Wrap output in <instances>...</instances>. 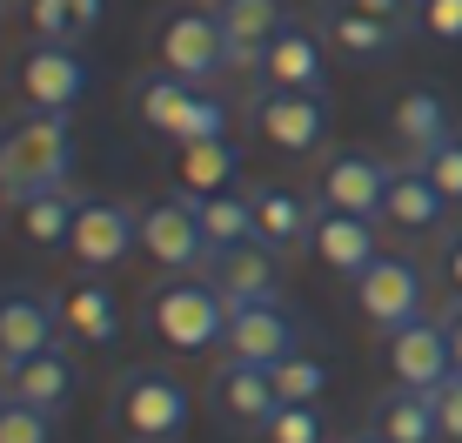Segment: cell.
Returning a JSON list of instances; mask_svg holds the SVG:
<instances>
[{"mask_svg":"<svg viewBox=\"0 0 462 443\" xmlns=\"http://www.w3.org/2000/svg\"><path fill=\"white\" fill-rule=\"evenodd\" d=\"M275 390H282V403H322L328 363L315 356V350H295L289 363H275Z\"/></svg>","mask_w":462,"mask_h":443,"instance_id":"cell-31","label":"cell"},{"mask_svg":"<svg viewBox=\"0 0 462 443\" xmlns=\"http://www.w3.org/2000/svg\"><path fill=\"white\" fill-rule=\"evenodd\" d=\"M389 135H395V148H402V162H422L436 141H449V135H456V115H449V101H442V88L416 81V88L395 94Z\"/></svg>","mask_w":462,"mask_h":443,"instance_id":"cell-23","label":"cell"},{"mask_svg":"<svg viewBox=\"0 0 462 443\" xmlns=\"http://www.w3.org/2000/svg\"><path fill=\"white\" fill-rule=\"evenodd\" d=\"M348 289H356L362 323H375L382 336H395V329L422 323V303H429V276H422V262H416V256H402V249H382V256L362 269Z\"/></svg>","mask_w":462,"mask_h":443,"instance_id":"cell-7","label":"cell"},{"mask_svg":"<svg viewBox=\"0 0 462 443\" xmlns=\"http://www.w3.org/2000/svg\"><path fill=\"white\" fill-rule=\"evenodd\" d=\"M81 202H88V195H74V182L34 188L27 202H14V229H21V242H27V249H68Z\"/></svg>","mask_w":462,"mask_h":443,"instance_id":"cell-26","label":"cell"},{"mask_svg":"<svg viewBox=\"0 0 462 443\" xmlns=\"http://www.w3.org/2000/svg\"><path fill=\"white\" fill-rule=\"evenodd\" d=\"M262 443H328V417L322 403H282L262 423Z\"/></svg>","mask_w":462,"mask_h":443,"instance_id":"cell-32","label":"cell"},{"mask_svg":"<svg viewBox=\"0 0 462 443\" xmlns=\"http://www.w3.org/2000/svg\"><path fill=\"white\" fill-rule=\"evenodd\" d=\"M208 7H215L221 34H228L235 68H254V61L268 54V41L289 27V7H282V0H208Z\"/></svg>","mask_w":462,"mask_h":443,"instance_id":"cell-25","label":"cell"},{"mask_svg":"<svg viewBox=\"0 0 462 443\" xmlns=\"http://www.w3.org/2000/svg\"><path fill=\"white\" fill-rule=\"evenodd\" d=\"M14 94L21 108H41V115H68L88 94V61L81 47H54V41H27L21 61H14Z\"/></svg>","mask_w":462,"mask_h":443,"instance_id":"cell-10","label":"cell"},{"mask_svg":"<svg viewBox=\"0 0 462 443\" xmlns=\"http://www.w3.org/2000/svg\"><path fill=\"white\" fill-rule=\"evenodd\" d=\"M195 209H201V229H208V249H215V262L228 256V249H242V242H262V235H254L248 188H221V195H201Z\"/></svg>","mask_w":462,"mask_h":443,"instance_id":"cell-30","label":"cell"},{"mask_svg":"<svg viewBox=\"0 0 462 443\" xmlns=\"http://www.w3.org/2000/svg\"><path fill=\"white\" fill-rule=\"evenodd\" d=\"M141 316L174 356H208L228 336V296L215 289V276H162L141 296Z\"/></svg>","mask_w":462,"mask_h":443,"instance_id":"cell-3","label":"cell"},{"mask_svg":"<svg viewBox=\"0 0 462 443\" xmlns=\"http://www.w3.org/2000/svg\"><path fill=\"white\" fill-rule=\"evenodd\" d=\"M369 430L389 437V443H442L429 390H409V383H389V390L369 403Z\"/></svg>","mask_w":462,"mask_h":443,"instance_id":"cell-29","label":"cell"},{"mask_svg":"<svg viewBox=\"0 0 462 443\" xmlns=\"http://www.w3.org/2000/svg\"><path fill=\"white\" fill-rule=\"evenodd\" d=\"M0 209H7V195H0Z\"/></svg>","mask_w":462,"mask_h":443,"instance_id":"cell-43","label":"cell"},{"mask_svg":"<svg viewBox=\"0 0 462 443\" xmlns=\"http://www.w3.org/2000/svg\"><path fill=\"white\" fill-rule=\"evenodd\" d=\"M201 397H208V410L228 423V430H262V423L282 410L275 370L242 363V356H221L215 370H208V383H201Z\"/></svg>","mask_w":462,"mask_h":443,"instance_id":"cell-11","label":"cell"},{"mask_svg":"<svg viewBox=\"0 0 462 443\" xmlns=\"http://www.w3.org/2000/svg\"><path fill=\"white\" fill-rule=\"evenodd\" d=\"M382 229H395V235H442V222H449V202H442V188L422 175L416 162H395V175H389V195H382Z\"/></svg>","mask_w":462,"mask_h":443,"instance_id":"cell-20","label":"cell"},{"mask_svg":"<svg viewBox=\"0 0 462 443\" xmlns=\"http://www.w3.org/2000/svg\"><path fill=\"white\" fill-rule=\"evenodd\" d=\"M382 363H389V376H395V383H409V390H436V383H449V376H456L449 336H442L436 316H422V323L382 336Z\"/></svg>","mask_w":462,"mask_h":443,"instance_id":"cell-17","label":"cell"},{"mask_svg":"<svg viewBox=\"0 0 462 443\" xmlns=\"http://www.w3.org/2000/svg\"><path fill=\"white\" fill-rule=\"evenodd\" d=\"M295 350H309V336H301V323H295L282 303H242V309H228L221 356H242V363L275 370V363H289Z\"/></svg>","mask_w":462,"mask_h":443,"instance_id":"cell-15","label":"cell"},{"mask_svg":"<svg viewBox=\"0 0 462 443\" xmlns=\"http://www.w3.org/2000/svg\"><path fill=\"white\" fill-rule=\"evenodd\" d=\"M127 108H134V121L148 135L174 141V148H188V141H215V135H228V121H235V108L221 101L215 88H195V81L162 74V68H148L134 88H127Z\"/></svg>","mask_w":462,"mask_h":443,"instance_id":"cell-4","label":"cell"},{"mask_svg":"<svg viewBox=\"0 0 462 443\" xmlns=\"http://www.w3.org/2000/svg\"><path fill=\"white\" fill-rule=\"evenodd\" d=\"M0 443H54V417L21 403V397H7L0 403Z\"/></svg>","mask_w":462,"mask_h":443,"instance_id":"cell-34","label":"cell"},{"mask_svg":"<svg viewBox=\"0 0 462 443\" xmlns=\"http://www.w3.org/2000/svg\"><path fill=\"white\" fill-rule=\"evenodd\" d=\"M60 336H68L60 329V303L47 289H27V282L0 289V370H21L27 356L54 350Z\"/></svg>","mask_w":462,"mask_h":443,"instance_id":"cell-13","label":"cell"},{"mask_svg":"<svg viewBox=\"0 0 462 443\" xmlns=\"http://www.w3.org/2000/svg\"><path fill=\"white\" fill-rule=\"evenodd\" d=\"M174 188L181 195H221V188H242V148H235L228 135L215 141H188V148H174Z\"/></svg>","mask_w":462,"mask_h":443,"instance_id":"cell-27","label":"cell"},{"mask_svg":"<svg viewBox=\"0 0 462 443\" xmlns=\"http://www.w3.org/2000/svg\"><path fill=\"white\" fill-rule=\"evenodd\" d=\"M107 430L127 437V443H174L188 430V417H195V397H188V383L162 363H134V370H121L115 383H107Z\"/></svg>","mask_w":462,"mask_h":443,"instance_id":"cell-1","label":"cell"},{"mask_svg":"<svg viewBox=\"0 0 462 443\" xmlns=\"http://www.w3.org/2000/svg\"><path fill=\"white\" fill-rule=\"evenodd\" d=\"M429 403H436V430H442V443H462V370L449 376V383L429 390Z\"/></svg>","mask_w":462,"mask_h":443,"instance_id":"cell-36","label":"cell"},{"mask_svg":"<svg viewBox=\"0 0 462 443\" xmlns=\"http://www.w3.org/2000/svg\"><path fill=\"white\" fill-rule=\"evenodd\" d=\"M7 390H14L21 403L47 410V417H60V410L74 403V390H81V356H74V336H60L54 350H41V356H27L21 370H7Z\"/></svg>","mask_w":462,"mask_h":443,"instance_id":"cell-21","label":"cell"},{"mask_svg":"<svg viewBox=\"0 0 462 443\" xmlns=\"http://www.w3.org/2000/svg\"><path fill=\"white\" fill-rule=\"evenodd\" d=\"M248 128L282 155H315L328 141V94L301 88H254L248 94Z\"/></svg>","mask_w":462,"mask_h":443,"instance_id":"cell-8","label":"cell"},{"mask_svg":"<svg viewBox=\"0 0 462 443\" xmlns=\"http://www.w3.org/2000/svg\"><path fill=\"white\" fill-rule=\"evenodd\" d=\"M356 443H389V437H375V430H362V437H356Z\"/></svg>","mask_w":462,"mask_h":443,"instance_id":"cell-40","label":"cell"},{"mask_svg":"<svg viewBox=\"0 0 462 443\" xmlns=\"http://www.w3.org/2000/svg\"><path fill=\"white\" fill-rule=\"evenodd\" d=\"M74 168V128L68 115H41V108H21V115L0 121V195L27 202L34 188H54L68 182Z\"/></svg>","mask_w":462,"mask_h":443,"instance_id":"cell-2","label":"cell"},{"mask_svg":"<svg viewBox=\"0 0 462 443\" xmlns=\"http://www.w3.org/2000/svg\"><path fill=\"white\" fill-rule=\"evenodd\" d=\"M328 41L315 21H289L275 41H268V54L254 61V88H301V94H328Z\"/></svg>","mask_w":462,"mask_h":443,"instance_id":"cell-12","label":"cell"},{"mask_svg":"<svg viewBox=\"0 0 462 443\" xmlns=\"http://www.w3.org/2000/svg\"><path fill=\"white\" fill-rule=\"evenodd\" d=\"M436 323H442V336H449V356H456V370H462V303H456V296L442 303Z\"/></svg>","mask_w":462,"mask_h":443,"instance_id":"cell-39","label":"cell"},{"mask_svg":"<svg viewBox=\"0 0 462 443\" xmlns=\"http://www.w3.org/2000/svg\"><path fill=\"white\" fill-rule=\"evenodd\" d=\"M7 397H14V390H7V370H0V403H7Z\"/></svg>","mask_w":462,"mask_h":443,"instance_id":"cell-41","label":"cell"},{"mask_svg":"<svg viewBox=\"0 0 462 443\" xmlns=\"http://www.w3.org/2000/svg\"><path fill=\"white\" fill-rule=\"evenodd\" d=\"M208 276H215V289L228 296V309H242V303H282V262H275V249H268V242L228 249Z\"/></svg>","mask_w":462,"mask_h":443,"instance_id":"cell-24","label":"cell"},{"mask_svg":"<svg viewBox=\"0 0 462 443\" xmlns=\"http://www.w3.org/2000/svg\"><path fill=\"white\" fill-rule=\"evenodd\" d=\"M54 303H60V329H68L81 350H115V343H121L127 316H121V296L107 289L101 276H74Z\"/></svg>","mask_w":462,"mask_h":443,"instance_id":"cell-19","label":"cell"},{"mask_svg":"<svg viewBox=\"0 0 462 443\" xmlns=\"http://www.w3.org/2000/svg\"><path fill=\"white\" fill-rule=\"evenodd\" d=\"M382 222L375 215H342V209H322L315 215V235H309V256L328 269V276H342V282H356L362 269H369L382 256Z\"/></svg>","mask_w":462,"mask_h":443,"instance_id":"cell-18","label":"cell"},{"mask_svg":"<svg viewBox=\"0 0 462 443\" xmlns=\"http://www.w3.org/2000/svg\"><path fill=\"white\" fill-rule=\"evenodd\" d=\"M422 34L456 47L462 41V0H422Z\"/></svg>","mask_w":462,"mask_h":443,"instance_id":"cell-37","label":"cell"},{"mask_svg":"<svg viewBox=\"0 0 462 443\" xmlns=\"http://www.w3.org/2000/svg\"><path fill=\"white\" fill-rule=\"evenodd\" d=\"M315 27H322L328 54L356 61V68H382V61L409 41V34H395V27H382V21H369V14H356V7H336V0H315Z\"/></svg>","mask_w":462,"mask_h":443,"instance_id":"cell-22","label":"cell"},{"mask_svg":"<svg viewBox=\"0 0 462 443\" xmlns=\"http://www.w3.org/2000/svg\"><path fill=\"white\" fill-rule=\"evenodd\" d=\"M0 21H7V0H0Z\"/></svg>","mask_w":462,"mask_h":443,"instance_id":"cell-42","label":"cell"},{"mask_svg":"<svg viewBox=\"0 0 462 443\" xmlns=\"http://www.w3.org/2000/svg\"><path fill=\"white\" fill-rule=\"evenodd\" d=\"M141 256L162 269V276H201V269H215V249H208L195 195L168 188V195L141 202Z\"/></svg>","mask_w":462,"mask_h":443,"instance_id":"cell-6","label":"cell"},{"mask_svg":"<svg viewBox=\"0 0 462 443\" xmlns=\"http://www.w3.org/2000/svg\"><path fill=\"white\" fill-rule=\"evenodd\" d=\"M242 188H248V209H254V235H262L275 256H309V235H315L322 202H309L289 182H242Z\"/></svg>","mask_w":462,"mask_h":443,"instance_id":"cell-16","label":"cell"},{"mask_svg":"<svg viewBox=\"0 0 462 443\" xmlns=\"http://www.w3.org/2000/svg\"><path fill=\"white\" fill-rule=\"evenodd\" d=\"M416 168L442 188V202H449V209H462V128H456L449 141H436V148H429Z\"/></svg>","mask_w":462,"mask_h":443,"instance_id":"cell-33","label":"cell"},{"mask_svg":"<svg viewBox=\"0 0 462 443\" xmlns=\"http://www.w3.org/2000/svg\"><path fill=\"white\" fill-rule=\"evenodd\" d=\"M442 282H449V296L462 303V229L442 235Z\"/></svg>","mask_w":462,"mask_h":443,"instance_id":"cell-38","label":"cell"},{"mask_svg":"<svg viewBox=\"0 0 462 443\" xmlns=\"http://www.w3.org/2000/svg\"><path fill=\"white\" fill-rule=\"evenodd\" d=\"M134 249H141V209H127V202H115V195H88L81 215H74V235H68L74 269L107 276V269H121Z\"/></svg>","mask_w":462,"mask_h":443,"instance_id":"cell-9","label":"cell"},{"mask_svg":"<svg viewBox=\"0 0 462 443\" xmlns=\"http://www.w3.org/2000/svg\"><path fill=\"white\" fill-rule=\"evenodd\" d=\"M395 162H382L369 148H336L322 168H315V202L342 215H382V195H389Z\"/></svg>","mask_w":462,"mask_h":443,"instance_id":"cell-14","label":"cell"},{"mask_svg":"<svg viewBox=\"0 0 462 443\" xmlns=\"http://www.w3.org/2000/svg\"><path fill=\"white\" fill-rule=\"evenodd\" d=\"M27 41H54V47H88L94 27L107 21V0H21Z\"/></svg>","mask_w":462,"mask_h":443,"instance_id":"cell-28","label":"cell"},{"mask_svg":"<svg viewBox=\"0 0 462 443\" xmlns=\"http://www.w3.org/2000/svg\"><path fill=\"white\" fill-rule=\"evenodd\" d=\"M336 7H356L369 21L395 27V34H422V0H336Z\"/></svg>","mask_w":462,"mask_h":443,"instance_id":"cell-35","label":"cell"},{"mask_svg":"<svg viewBox=\"0 0 462 443\" xmlns=\"http://www.w3.org/2000/svg\"><path fill=\"white\" fill-rule=\"evenodd\" d=\"M154 68L162 74H181V81H195V88H215L221 74H235V54H228V34H221V21H215V7H168L162 21H154Z\"/></svg>","mask_w":462,"mask_h":443,"instance_id":"cell-5","label":"cell"}]
</instances>
